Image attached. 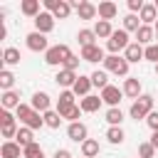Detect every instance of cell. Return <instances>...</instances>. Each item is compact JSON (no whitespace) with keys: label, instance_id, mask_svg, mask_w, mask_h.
<instances>
[{"label":"cell","instance_id":"d590c367","mask_svg":"<svg viewBox=\"0 0 158 158\" xmlns=\"http://www.w3.org/2000/svg\"><path fill=\"white\" fill-rule=\"evenodd\" d=\"M42 116H44V126H49V128H59V123L64 121V118L59 116V111H52V109H49L47 114H42Z\"/></svg>","mask_w":158,"mask_h":158},{"label":"cell","instance_id":"4316f807","mask_svg":"<svg viewBox=\"0 0 158 158\" xmlns=\"http://www.w3.org/2000/svg\"><path fill=\"white\" fill-rule=\"evenodd\" d=\"M2 62H5V67L20 64V49H15V47H5V49H2Z\"/></svg>","mask_w":158,"mask_h":158},{"label":"cell","instance_id":"d4e9b609","mask_svg":"<svg viewBox=\"0 0 158 158\" xmlns=\"http://www.w3.org/2000/svg\"><path fill=\"white\" fill-rule=\"evenodd\" d=\"M20 10H22V15H27V17H37V15H40V0H22Z\"/></svg>","mask_w":158,"mask_h":158},{"label":"cell","instance_id":"8fae6325","mask_svg":"<svg viewBox=\"0 0 158 158\" xmlns=\"http://www.w3.org/2000/svg\"><path fill=\"white\" fill-rule=\"evenodd\" d=\"M74 99H77V94H74L72 89H64V91L59 94V99H57V111H59V116H62L67 109L77 106V104H74Z\"/></svg>","mask_w":158,"mask_h":158},{"label":"cell","instance_id":"f907efd6","mask_svg":"<svg viewBox=\"0 0 158 158\" xmlns=\"http://www.w3.org/2000/svg\"><path fill=\"white\" fill-rule=\"evenodd\" d=\"M156 74H158V64H156Z\"/></svg>","mask_w":158,"mask_h":158},{"label":"cell","instance_id":"5bb4252c","mask_svg":"<svg viewBox=\"0 0 158 158\" xmlns=\"http://www.w3.org/2000/svg\"><path fill=\"white\" fill-rule=\"evenodd\" d=\"M116 12H118V5L116 2H111V0H104V2H99V20H114L116 17Z\"/></svg>","mask_w":158,"mask_h":158},{"label":"cell","instance_id":"f546056e","mask_svg":"<svg viewBox=\"0 0 158 158\" xmlns=\"http://www.w3.org/2000/svg\"><path fill=\"white\" fill-rule=\"evenodd\" d=\"M94 32H96V37H101V40H109V37L114 35L111 22H106V20H99V22L94 25Z\"/></svg>","mask_w":158,"mask_h":158},{"label":"cell","instance_id":"4fadbf2b","mask_svg":"<svg viewBox=\"0 0 158 158\" xmlns=\"http://www.w3.org/2000/svg\"><path fill=\"white\" fill-rule=\"evenodd\" d=\"M81 59L84 62H104V49L99 44H91V47H81Z\"/></svg>","mask_w":158,"mask_h":158},{"label":"cell","instance_id":"9a60e30c","mask_svg":"<svg viewBox=\"0 0 158 158\" xmlns=\"http://www.w3.org/2000/svg\"><path fill=\"white\" fill-rule=\"evenodd\" d=\"M123 57H126V62H128V64H131V62H141V59L146 57V49H143L138 42H131V44L126 47Z\"/></svg>","mask_w":158,"mask_h":158},{"label":"cell","instance_id":"ba28073f","mask_svg":"<svg viewBox=\"0 0 158 158\" xmlns=\"http://www.w3.org/2000/svg\"><path fill=\"white\" fill-rule=\"evenodd\" d=\"M52 30H54V15H52V12H40V15L35 17V32L47 35V32H52Z\"/></svg>","mask_w":158,"mask_h":158},{"label":"cell","instance_id":"836d02e7","mask_svg":"<svg viewBox=\"0 0 158 158\" xmlns=\"http://www.w3.org/2000/svg\"><path fill=\"white\" fill-rule=\"evenodd\" d=\"M12 84H15V74L10 69H0V86H2V91H12Z\"/></svg>","mask_w":158,"mask_h":158},{"label":"cell","instance_id":"7dc6e473","mask_svg":"<svg viewBox=\"0 0 158 158\" xmlns=\"http://www.w3.org/2000/svg\"><path fill=\"white\" fill-rule=\"evenodd\" d=\"M151 143H153V148L158 151V131H153V136H151Z\"/></svg>","mask_w":158,"mask_h":158},{"label":"cell","instance_id":"9c48e42d","mask_svg":"<svg viewBox=\"0 0 158 158\" xmlns=\"http://www.w3.org/2000/svg\"><path fill=\"white\" fill-rule=\"evenodd\" d=\"M121 96H123V89H118V86H114V84H109L106 89H101V99H104V104H109V109L118 106Z\"/></svg>","mask_w":158,"mask_h":158},{"label":"cell","instance_id":"7402d4cb","mask_svg":"<svg viewBox=\"0 0 158 158\" xmlns=\"http://www.w3.org/2000/svg\"><path fill=\"white\" fill-rule=\"evenodd\" d=\"M0 101H2V109H17L22 101H20V94L12 89V91H2V96H0Z\"/></svg>","mask_w":158,"mask_h":158},{"label":"cell","instance_id":"8992f818","mask_svg":"<svg viewBox=\"0 0 158 158\" xmlns=\"http://www.w3.org/2000/svg\"><path fill=\"white\" fill-rule=\"evenodd\" d=\"M72 7L77 10L79 20H94L99 15V7L94 2H89V0H72Z\"/></svg>","mask_w":158,"mask_h":158},{"label":"cell","instance_id":"b9f144b4","mask_svg":"<svg viewBox=\"0 0 158 158\" xmlns=\"http://www.w3.org/2000/svg\"><path fill=\"white\" fill-rule=\"evenodd\" d=\"M143 59H151V62H156L158 64V44H148L146 47V57Z\"/></svg>","mask_w":158,"mask_h":158},{"label":"cell","instance_id":"ffe728a7","mask_svg":"<svg viewBox=\"0 0 158 158\" xmlns=\"http://www.w3.org/2000/svg\"><path fill=\"white\" fill-rule=\"evenodd\" d=\"M123 94L131 96V99H138V96H141V81H138L136 77H126V81H123Z\"/></svg>","mask_w":158,"mask_h":158},{"label":"cell","instance_id":"1f68e13d","mask_svg":"<svg viewBox=\"0 0 158 158\" xmlns=\"http://www.w3.org/2000/svg\"><path fill=\"white\" fill-rule=\"evenodd\" d=\"M77 40H79L81 47H91V44H96V42H94V40H96V32H94V30H79Z\"/></svg>","mask_w":158,"mask_h":158},{"label":"cell","instance_id":"8d00e7d4","mask_svg":"<svg viewBox=\"0 0 158 158\" xmlns=\"http://www.w3.org/2000/svg\"><path fill=\"white\" fill-rule=\"evenodd\" d=\"M52 15H54V20H67V17L72 15V2L62 0V2H59V7H57V10L52 12Z\"/></svg>","mask_w":158,"mask_h":158},{"label":"cell","instance_id":"f6af8a7d","mask_svg":"<svg viewBox=\"0 0 158 158\" xmlns=\"http://www.w3.org/2000/svg\"><path fill=\"white\" fill-rule=\"evenodd\" d=\"M143 5H146L143 0H128V10H131V12H141Z\"/></svg>","mask_w":158,"mask_h":158},{"label":"cell","instance_id":"d6986e66","mask_svg":"<svg viewBox=\"0 0 158 158\" xmlns=\"http://www.w3.org/2000/svg\"><path fill=\"white\" fill-rule=\"evenodd\" d=\"M91 86H94V84H91V77H81V74H79V79H77V84L72 86V91L84 99V96H89V89H91Z\"/></svg>","mask_w":158,"mask_h":158},{"label":"cell","instance_id":"ee69618b","mask_svg":"<svg viewBox=\"0 0 158 158\" xmlns=\"http://www.w3.org/2000/svg\"><path fill=\"white\" fill-rule=\"evenodd\" d=\"M146 123H148L153 131H158V111H151V114H148V118H146Z\"/></svg>","mask_w":158,"mask_h":158},{"label":"cell","instance_id":"e0dca14e","mask_svg":"<svg viewBox=\"0 0 158 158\" xmlns=\"http://www.w3.org/2000/svg\"><path fill=\"white\" fill-rule=\"evenodd\" d=\"M104 104V99L101 96H94V94H89V96H84L81 101H79V106H81V111H86V114H94V111H99V106Z\"/></svg>","mask_w":158,"mask_h":158},{"label":"cell","instance_id":"44dd1931","mask_svg":"<svg viewBox=\"0 0 158 158\" xmlns=\"http://www.w3.org/2000/svg\"><path fill=\"white\" fill-rule=\"evenodd\" d=\"M20 151H22V146L17 141H5L0 148V156L2 158H20Z\"/></svg>","mask_w":158,"mask_h":158},{"label":"cell","instance_id":"74e56055","mask_svg":"<svg viewBox=\"0 0 158 158\" xmlns=\"http://www.w3.org/2000/svg\"><path fill=\"white\" fill-rule=\"evenodd\" d=\"M22 156H25V158H44V153H42V148H40L37 141L30 143L27 148H22Z\"/></svg>","mask_w":158,"mask_h":158},{"label":"cell","instance_id":"60d3db41","mask_svg":"<svg viewBox=\"0 0 158 158\" xmlns=\"http://www.w3.org/2000/svg\"><path fill=\"white\" fill-rule=\"evenodd\" d=\"M30 111H32V104H20V106L15 109V114H17V118H20V121H25Z\"/></svg>","mask_w":158,"mask_h":158},{"label":"cell","instance_id":"c3c4849f","mask_svg":"<svg viewBox=\"0 0 158 158\" xmlns=\"http://www.w3.org/2000/svg\"><path fill=\"white\" fill-rule=\"evenodd\" d=\"M153 30H156V40H158V20H156V25H153Z\"/></svg>","mask_w":158,"mask_h":158},{"label":"cell","instance_id":"ac0fdd59","mask_svg":"<svg viewBox=\"0 0 158 158\" xmlns=\"http://www.w3.org/2000/svg\"><path fill=\"white\" fill-rule=\"evenodd\" d=\"M153 40H156V30H153L151 25H141L138 32H136V42H138V44H151Z\"/></svg>","mask_w":158,"mask_h":158},{"label":"cell","instance_id":"277c9868","mask_svg":"<svg viewBox=\"0 0 158 158\" xmlns=\"http://www.w3.org/2000/svg\"><path fill=\"white\" fill-rule=\"evenodd\" d=\"M128 44H131V42H128V32H126V30H114V35L106 40V49H109L111 54H118L121 49L126 52Z\"/></svg>","mask_w":158,"mask_h":158},{"label":"cell","instance_id":"52a82bcc","mask_svg":"<svg viewBox=\"0 0 158 158\" xmlns=\"http://www.w3.org/2000/svg\"><path fill=\"white\" fill-rule=\"evenodd\" d=\"M25 42H27V49H32V52H47L49 49L47 35H42V32H30L25 37Z\"/></svg>","mask_w":158,"mask_h":158},{"label":"cell","instance_id":"6da1fadb","mask_svg":"<svg viewBox=\"0 0 158 158\" xmlns=\"http://www.w3.org/2000/svg\"><path fill=\"white\" fill-rule=\"evenodd\" d=\"M72 57V49H69V44H52L47 52H44V62L47 64H52V67H64V62Z\"/></svg>","mask_w":158,"mask_h":158},{"label":"cell","instance_id":"3957f363","mask_svg":"<svg viewBox=\"0 0 158 158\" xmlns=\"http://www.w3.org/2000/svg\"><path fill=\"white\" fill-rule=\"evenodd\" d=\"M104 69L116 77H128V62H126V57H118V54H109L104 59Z\"/></svg>","mask_w":158,"mask_h":158},{"label":"cell","instance_id":"f1b7e54d","mask_svg":"<svg viewBox=\"0 0 158 158\" xmlns=\"http://www.w3.org/2000/svg\"><path fill=\"white\" fill-rule=\"evenodd\" d=\"M143 22H141V17L138 15H133V12H128L126 17H123V30L126 32H138V27H141Z\"/></svg>","mask_w":158,"mask_h":158},{"label":"cell","instance_id":"7a4b0ae2","mask_svg":"<svg viewBox=\"0 0 158 158\" xmlns=\"http://www.w3.org/2000/svg\"><path fill=\"white\" fill-rule=\"evenodd\" d=\"M151 111H153V96H151V94H141V96L131 104V111H128V114H131V118L138 121V118H148Z\"/></svg>","mask_w":158,"mask_h":158},{"label":"cell","instance_id":"ab89813d","mask_svg":"<svg viewBox=\"0 0 158 158\" xmlns=\"http://www.w3.org/2000/svg\"><path fill=\"white\" fill-rule=\"evenodd\" d=\"M138 156H141V158H153V156H156V148H153V143H151V141H146V143H138Z\"/></svg>","mask_w":158,"mask_h":158},{"label":"cell","instance_id":"e575fe53","mask_svg":"<svg viewBox=\"0 0 158 158\" xmlns=\"http://www.w3.org/2000/svg\"><path fill=\"white\" fill-rule=\"evenodd\" d=\"M106 121H109V126H121V121H123V111L118 109V106H114V109H109L106 111V116H104Z\"/></svg>","mask_w":158,"mask_h":158},{"label":"cell","instance_id":"cb8c5ba5","mask_svg":"<svg viewBox=\"0 0 158 158\" xmlns=\"http://www.w3.org/2000/svg\"><path fill=\"white\" fill-rule=\"evenodd\" d=\"M99 141H94V138H86L84 143H81V156L84 158H94V156H99Z\"/></svg>","mask_w":158,"mask_h":158},{"label":"cell","instance_id":"bcb514c9","mask_svg":"<svg viewBox=\"0 0 158 158\" xmlns=\"http://www.w3.org/2000/svg\"><path fill=\"white\" fill-rule=\"evenodd\" d=\"M54 158H72V153H69L67 148H57V151H54Z\"/></svg>","mask_w":158,"mask_h":158},{"label":"cell","instance_id":"681fc988","mask_svg":"<svg viewBox=\"0 0 158 158\" xmlns=\"http://www.w3.org/2000/svg\"><path fill=\"white\" fill-rule=\"evenodd\" d=\"M153 5H156V10H158V0H156V2H153Z\"/></svg>","mask_w":158,"mask_h":158},{"label":"cell","instance_id":"5b68a950","mask_svg":"<svg viewBox=\"0 0 158 158\" xmlns=\"http://www.w3.org/2000/svg\"><path fill=\"white\" fill-rule=\"evenodd\" d=\"M0 131H2V138H7V141H12L20 131L17 123H15V116L7 109H2V114H0Z\"/></svg>","mask_w":158,"mask_h":158},{"label":"cell","instance_id":"603a6c76","mask_svg":"<svg viewBox=\"0 0 158 158\" xmlns=\"http://www.w3.org/2000/svg\"><path fill=\"white\" fill-rule=\"evenodd\" d=\"M22 123H25L27 128H32V131H35V128H42V126H44V116H42L40 111H35V109H32V111L27 114V118H25Z\"/></svg>","mask_w":158,"mask_h":158},{"label":"cell","instance_id":"f35d334b","mask_svg":"<svg viewBox=\"0 0 158 158\" xmlns=\"http://www.w3.org/2000/svg\"><path fill=\"white\" fill-rule=\"evenodd\" d=\"M79 116H81V106H72V109H67V111L62 114V118H67L69 123H77Z\"/></svg>","mask_w":158,"mask_h":158},{"label":"cell","instance_id":"2e32d148","mask_svg":"<svg viewBox=\"0 0 158 158\" xmlns=\"http://www.w3.org/2000/svg\"><path fill=\"white\" fill-rule=\"evenodd\" d=\"M54 79H57V84H59V86L69 89V86H74V84H77V79H79V77H77V72H69V69H59Z\"/></svg>","mask_w":158,"mask_h":158},{"label":"cell","instance_id":"484cf974","mask_svg":"<svg viewBox=\"0 0 158 158\" xmlns=\"http://www.w3.org/2000/svg\"><path fill=\"white\" fill-rule=\"evenodd\" d=\"M158 10H156V5H143V10L138 12V17H141V22L143 25H151V22H156L158 20V15H156Z\"/></svg>","mask_w":158,"mask_h":158},{"label":"cell","instance_id":"7bdbcfd3","mask_svg":"<svg viewBox=\"0 0 158 158\" xmlns=\"http://www.w3.org/2000/svg\"><path fill=\"white\" fill-rule=\"evenodd\" d=\"M77 67H79V57H77V54H72V57H69V59L64 62V67H62V69H69V72H77Z\"/></svg>","mask_w":158,"mask_h":158},{"label":"cell","instance_id":"30bf717a","mask_svg":"<svg viewBox=\"0 0 158 158\" xmlns=\"http://www.w3.org/2000/svg\"><path fill=\"white\" fill-rule=\"evenodd\" d=\"M49 104H52V101H49V94H47V91H35V94H32V109H35V111L47 114V111H49Z\"/></svg>","mask_w":158,"mask_h":158},{"label":"cell","instance_id":"d6a6232c","mask_svg":"<svg viewBox=\"0 0 158 158\" xmlns=\"http://www.w3.org/2000/svg\"><path fill=\"white\" fill-rule=\"evenodd\" d=\"M91 84L99 86V89H106V86H109V74H106V69H96V72L91 74Z\"/></svg>","mask_w":158,"mask_h":158},{"label":"cell","instance_id":"4dcf8cb0","mask_svg":"<svg viewBox=\"0 0 158 158\" xmlns=\"http://www.w3.org/2000/svg\"><path fill=\"white\" fill-rule=\"evenodd\" d=\"M123 138H126V133H123L121 126H111V128L106 131V141L114 143V146H116V143H123Z\"/></svg>","mask_w":158,"mask_h":158},{"label":"cell","instance_id":"7c38bea8","mask_svg":"<svg viewBox=\"0 0 158 158\" xmlns=\"http://www.w3.org/2000/svg\"><path fill=\"white\" fill-rule=\"evenodd\" d=\"M86 133H89V131H86V126H84L81 121L67 126V136H69L72 141H77V143H84V141H86Z\"/></svg>","mask_w":158,"mask_h":158},{"label":"cell","instance_id":"83f0119b","mask_svg":"<svg viewBox=\"0 0 158 158\" xmlns=\"http://www.w3.org/2000/svg\"><path fill=\"white\" fill-rule=\"evenodd\" d=\"M15 141L22 146V148H27L30 143H35V136H32V128H27V126H22L20 131H17V136H15Z\"/></svg>","mask_w":158,"mask_h":158}]
</instances>
